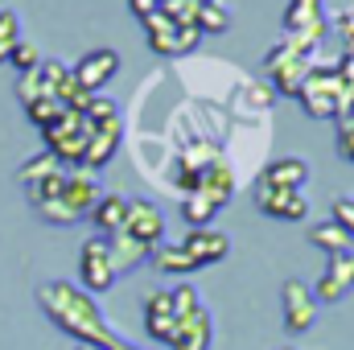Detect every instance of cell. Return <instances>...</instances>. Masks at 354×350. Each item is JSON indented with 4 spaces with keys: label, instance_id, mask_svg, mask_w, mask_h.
<instances>
[{
    "label": "cell",
    "instance_id": "26",
    "mask_svg": "<svg viewBox=\"0 0 354 350\" xmlns=\"http://www.w3.org/2000/svg\"><path fill=\"white\" fill-rule=\"evenodd\" d=\"M268 75H272V83H276L280 95H297L301 83H305V75H309V62H284V66H276Z\"/></svg>",
    "mask_w": 354,
    "mask_h": 350
},
{
    "label": "cell",
    "instance_id": "5",
    "mask_svg": "<svg viewBox=\"0 0 354 350\" xmlns=\"http://www.w3.org/2000/svg\"><path fill=\"white\" fill-rule=\"evenodd\" d=\"M79 276H83V293H107L115 284V268H111L103 235H95V239L83 243V252H79Z\"/></svg>",
    "mask_w": 354,
    "mask_h": 350
},
{
    "label": "cell",
    "instance_id": "43",
    "mask_svg": "<svg viewBox=\"0 0 354 350\" xmlns=\"http://www.w3.org/2000/svg\"><path fill=\"white\" fill-rule=\"evenodd\" d=\"M198 4H214V0H198Z\"/></svg>",
    "mask_w": 354,
    "mask_h": 350
},
{
    "label": "cell",
    "instance_id": "8",
    "mask_svg": "<svg viewBox=\"0 0 354 350\" xmlns=\"http://www.w3.org/2000/svg\"><path fill=\"white\" fill-rule=\"evenodd\" d=\"M256 206L272 214V219H284V223H301L309 214V198H301V190H272V185H260L256 181Z\"/></svg>",
    "mask_w": 354,
    "mask_h": 350
},
{
    "label": "cell",
    "instance_id": "22",
    "mask_svg": "<svg viewBox=\"0 0 354 350\" xmlns=\"http://www.w3.org/2000/svg\"><path fill=\"white\" fill-rule=\"evenodd\" d=\"M194 29H198V33H227V29H231V12H227V4H223V0L202 4V8H198Z\"/></svg>",
    "mask_w": 354,
    "mask_h": 350
},
{
    "label": "cell",
    "instance_id": "20",
    "mask_svg": "<svg viewBox=\"0 0 354 350\" xmlns=\"http://www.w3.org/2000/svg\"><path fill=\"white\" fill-rule=\"evenodd\" d=\"M309 243L322 248V252H330V256H342V252H351L354 248V239L338 227V223H322V227H313V231H309Z\"/></svg>",
    "mask_w": 354,
    "mask_h": 350
},
{
    "label": "cell",
    "instance_id": "23",
    "mask_svg": "<svg viewBox=\"0 0 354 350\" xmlns=\"http://www.w3.org/2000/svg\"><path fill=\"white\" fill-rule=\"evenodd\" d=\"M214 161H223V157H218V149H214L210 140H194V145L181 149V169H189V174H202V169L214 165Z\"/></svg>",
    "mask_w": 354,
    "mask_h": 350
},
{
    "label": "cell",
    "instance_id": "39",
    "mask_svg": "<svg viewBox=\"0 0 354 350\" xmlns=\"http://www.w3.org/2000/svg\"><path fill=\"white\" fill-rule=\"evenodd\" d=\"M338 29H342V37H346V46H354V4L338 17Z\"/></svg>",
    "mask_w": 354,
    "mask_h": 350
},
{
    "label": "cell",
    "instance_id": "41",
    "mask_svg": "<svg viewBox=\"0 0 354 350\" xmlns=\"http://www.w3.org/2000/svg\"><path fill=\"white\" fill-rule=\"evenodd\" d=\"M111 350H136V347H128V342H120V347H111Z\"/></svg>",
    "mask_w": 354,
    "mask_h": 350
},
{
    "label": "cell",
    "instance_id": "18",
    "mask_svg": "<svg viewBox=\"0 0 354 350\" xmlns=\"http://www.w3.org/2000/svg\"><path fill=\"white\" fill-rule=\"evenodd\" d=\"M149 260H153L157 272H165V276H189V272H198V264L189 260V252L181 243H157L149 252Z\"/></svg>",
    "mask_w": 354,
    "mask_h": 350
},
{
    "label": "cell",
    "instance_id": "15",
    "mask_svg": "<svg viewBox=\"0 0 354 350\" xmlns=\"http://www.w3.org/2000/svg\"><path fill=\"white\" fill-rule=\"evenodd\" d=\"M256 181H260V185H272V190H305V181H309V161H301V157H280V161L264 165Z\"/></svg>",
    "mask_w": 354,
    "mask_h": 350
},
{
    "label": "cell",
    "instance_id": "19",
    "mask_svg": "<svg viewBox=\"0 0 354 350\" xmlns=\"http://www.w3.org/2000/svg\"><path fill=\"white\" fill-rule=\"evenodd\" d=\"M91 219H95V227L99 231H124V219H128V198L124 194H103L99 202H95V210H91Z\"/></svg>",
    "mask_w": 354,
    "mask_h": 350
},
{
    "label": "cell",
    "instance_id": "31",
    "mask_svg": "<svg viewBox=\"0 0 354 350\" xmlns=\"http://www.w3.org/2000/svg\"><path fill=\"white\" fill-rule=\"evenodd\" d=\"M33 210H37L46 223H54V227H71V223H79V214H71L62 198H54V202H37Z\"/></svg>",
    "mask_w": 354,
    "mask_h": 350
},
{
    "label": "cell",
    "instance_id": "17",
    "mask_svg": "<svg viewBox=\"0 0 354 350\" xmlns=\"http://www.w3.org/2000/svg\"><path fill=\"white\" fill-rule=\"evenodd\" d=\"M313 50H317V42H313V37H305V33H284V37L268 50L264 66H268V71H276V66H284V62H309V58H313Z\"/></svg>",
    "mask_w": 354,
    "mask_h": 350
},
{
    "label": "cell",
    "instance_id": "27",
    "mask_svg": "<svg viewBox=\"0 0 354 350\" xmlns=\"http://www.w3.org/2000/svg\"><path fill=\"white\" fill-rule=\"evenodd\" d=\"M8 66H12L17 75H29V71H37V66H41V50H37L33 42H17V46H12V54H8Z\"/></svg>",
    "mask_w": 354,
    "mask_h": 350
},
{
    "label": "cell",
    "instance_id": "34",
    "mask_svg": "<svg viewBox=\"0 0 354 350\" xmlns=\"http://www.w3.org/2000/svg\"><path fill=\"white\" fill-rule=\"evenodd\" d=\"M21 42V21L12 8H0V46H17Z\"/></svg>",
    "mask_w": 354,
    "mask_h": 350
},
{
    "label": "cell",
    "instance_id": "35",
    "mask_svg": "<svg viewBox=\"0 0 354 350\" xmlns=\"http://www.w3.org/2000/svg\"><path fill=\"white\" fill-rule=\"evenodd\" d=\"M330 223H338V227L354 239V198H334V219H330Z\"/></svg>",
    "mask_w": 354,
    "mask_h": 350
},
{
    "label": "cell",
    "instance_id": "12",
    "mask_svg": "<svg viewBox=\"0 0 354 350\" xmlns=\"http://www.w3.org/2000/svg\"><path fill=\"white\" fill-rule=\"evenodd\" d=\"M103 198V190H99V177L87 174V169H75V174H66V185H62V202H66V210L71 214H91L95 210V202Z\"/></svg>",
    "mask_w": 354,
    "mask_h": 350
},
{
    "label": "cell",
    "instance_id": "21",
    "mask_svg": "<svg viewBox=\"0 0 354 350\" xmlns=\"http://www.w3.org/2000/svg\"><path fill=\"white\" fill-rule=\"evenodd\" d=\"M181 214H185V223H189L194 231H206V227L214 223L218 206H210L202 194H185V198H181Z\"/></svg>",
    "mask_w": 354,
    "mask_h": 350
},
{
    "label": "cell",
    "instance_id": "28",
    "mask_svg": "<svg viewBox=\"0 0 354 350\" xmlns=\"http://www.w3.org/2000/svg\"><path fill=\"white\" fill-rule=\"evenodd\" d=\"M169 309H174V322L189 317V313H198V309H202V301H198V288H189V284H177L174 293H169Z\"/></svg>",
    "mask_w": 354,
    "mask_h": 350
},
{
    "label": "cell",
    "instance_id": "30",
    "mask_svg": "<svg viewBox=\"0 0 354 350\" xmlns=\"http://www.w3.org/2000/svg\"><path fill=\"white\" fill-rule=\"evenodd\" d=\"M87 124H107V120H120V103L115 99H107V95H91L87 103Z\"/></svg>",
    "mask_w": 354,
    "mask_h": 350
},
{
    "label": "cell",
    "instance_id": "3",
    "mask_svg": "<svg viewBox=\"0 0 354 350\" xmlns=\"http://www.w3.org/2000/svg\"><path fill=\"white\" fill-rule=\"evenodd\" d=\"M301 107L313 120H338V99H334V66H309L305 83L297 91Z\"/></svg>",
    "mask_w": 354,
    "mask_h": 350
},
{
    "label": "cell",
    "instance_id": "7",
    "mask_svg": "<svg viewBox=\"0 0 354 350\" xmlns=\"http://www.w3.org/2000/svg\"><path fill=\"white\" fill-rule=\"evenodd\" d=\"M351 293H354V256L351 252L330 256L326 272H322V280H317V288H313L317 305H338V301H346Z\"/></svg>",
    "mask_w": 354,
    "mask_h": 350
},
{
    "label": "cell",
    "instance_id": "24",
    "mask_svg": "<svg viewBox=\"0 0 354 350\" xmlns=\"http://www.w3.org/2000/svg\"><path fill=\"white\" fill-rule=\"evenodd\" d=\"M62 185H66V169L58 165V169H50L46 177H37L33 185H25V190H29V198H33V206H37V202H54V198H62Z\"/></svg>",
    "mask_w": 354,
    "mask_h": 350
},
{
    "label": "cell",
    "instance_id": "33",
    "mask_svg": "<svg viewBox=\"0 0 354 350\" xmlns=\"http://www.w3.org/2000/svg\"><path fill=\"white\" fill-rule=\"evenodd\" d=\"M50 169H58V161H54L50 153H41V157H33V161H25V165H21V174H17V177H21V185H33L37 177H46Z\"/></svg>",
    "mask_w": 354,
    "mask_h": 350
},
{
    "label": "cell",
    "instance_id": "25",
    "mask_svg": "<svg viewBox=\"0 0 354 350\" xmlns=\"http://www.w3.org/2000/svg\"><path fill=\"white\" fill-rule=\"evenodd\" d=\"M62 111H66V107H62L54 95H37L33 103H25V116H29V124H33V128H50Z\"/></svg>",
    "mask_w": 354,
    "mask_h": 350
},
{
    "label": "cell",
    "instance_id": "42",
    "mask_svg": "<svg viewBox=\"0 0 354 350\" xmlns=\"http://www.w3.org/2000/svg\"><path fill=\"white\" fill-rule=\"evenodd\" d=\"M71 350H95V347H83V342H79V347H71Z\"/></svg>",
    "mask_w": 354,
    "mask_h": 350
},
{
    "label": "cell",
    "instance_id": "37",
    "mask_svg": "<svg viewBox=\"0 0 354 350\" xmlns=\"http://www.w3.org/2000/svg\"><path fill=\"white\" fill-rule=\"evenodd\" d=\"M198 42H202V33H198L194 25H185V29H177V42H174V58H181V54H189V50H198Z\"/></svg>",
    "mask_w": 354,
    "mask_h": 350
},
{
    "label": "cell",
    "instance_id": "29",
    "mask_svg": "<svg viewBox=\"0 0 354 350\" xmlns=\"http://www.w3.org/2000/svg\"><path fill=\"white\" fill-rule=\"evenodd\" d=\"M198 8H202L198 0H161V12H165V17L174 21L177 29L194 25V21H198Z\"/></svg>",
    "mask_w": 354,
    "mask_h": 350
},
{
    "label": "cell",
    "instance_id": "4",
    "mask_svg": "<svg viewBox=\"0 0 354 350\" xmlns=\"http://www.w3.org/2000/svg\"><path fill=\"white\" fill-rule=\"evenodd\" d=\"M124 235L145 243V248H157L161 235H165V214L153 198H128V219H124Z\"/></svg>",
    "mask_w": 354,
    "mask_h": 350
},
{
    "label": "cell",
    "instance_id": "16",
    "mask_svg": "<svg viewBox=\"0 0 354 350\" xmlns=\"http://www.w3.org/2000/svg\"><path fill=\"white\" fill-rule=\"evenodd\" d=\"M103 243H107V256H111L115 276H120V272H132V268H140V264L149 260V252H153V248H145V243L128 239L124 231H111V235H103Z\"/></svg>",
    "mask_w": 354,
    "mask_h": 350
},
{
    "label": "cell",
    "instance_id": "36",
    "mask_svg": "<svg viewBox=\"0 0 354 350\" xmlns=\"http://www.w3.org/2000/svg\"><path fill=\"white\" fill-rule=\"evenodd\" d=\"M338 153L354 161V116H342L338 120Z\"/></svg>",
    "mask_w": 354,
    "mask_h": 350
},
{
    "label": "cell",
    "instance_id": "9",
    "mask_svg": "<svg viewBox=\"0 0 354 350\" xmlns=\"http://www.w3.org/2000/svg\"><path fill=\"white\" fill-rule=\"evenodd\" d=\"M120 140H124V128H120V120H107V124H91V140H87V153H83L79 169H87V174H99L103 165H111V157H115Z\"/></svg>",
    "mask_w": 354,
    "mask_h": 350
},
{
    "label": "cell",
    "instance_id": "38",
    "mask_svg": "<svg viewBox=\"0 0 354 350\" xmlns=\"http://www.w3.org/2000/svg\"><path fill=\"white\" fill-rule=\"evenodd\" d=\"M153 313H169V317H174V309H169V293H153V297L145 301V317H153Z\"/></svg>",
    "mask_w": 354,
    "mask_h": 350
},
{
    "label": "cell",
    "instance_id": "13",
    "mask_svg": "<svg viewBox=\"0 0 354 350\" xmlns=\"http://www.w3.org/2000/svg\"><path fill=\"white\" fill-rule=\"evenodd\" d=\"M210 342H214V317H210L206 309L181 317V322H177V334L169 338L174 350H210Z\"/></svg>",
    "mask_w": 354,
    "mask_h": 350
},
{
    "label": "cell",
    "instance_id": "2",
    "mask_svg": "<svg viewBox=\"0 0 354 350\" xmlns=\"http://www.w3.org/2000/svg\"><path fill=\"white\" fill-rule=\"evenodd\" d=\"M280 309H284V330L288 334H309L317 326V297L305 280H284L280 288Z\"/></svg>",
    "mask_w": 354,
    "mask_h": 350
},
{
    "label": "cell",
    "instance_id": "40",
    "mask_svg": "<svg viewBox=\"0 0 354 350\" xmlns=\"http://www.w3.org/2000/svg\"><path fill=\"white\" fill-rule=\"evenodd\" d=\"M161 8V0H132V12L136 17H149V12H157Z\"/></svg>",
    "mask_w": 354,
    "mask_h": 350
},
{
    "label": "cell",
    "instance_id": "14",
    "mask_svg": "<svg viewBox=\"0 0 354 350\" xmlns=\"http://www.w3.org/2000/svg\"><path fill=\"white\" fill-rule=\"evenodd\" d=\"M181 248L189 252V260L198 264V268H206V264H218L227 260V252H231V239L223 235V231H189L185 239H181Z\"/></svg>",
    "mask_w": 354,
    "mask_h": 350
},
{
    "label": "cell",
    "instance_id": "11",
    "mask_svg": "<svg viewBox=\"0 0 354 350\" xmlns=\"http://www.w3.org/2000/svg\"><path fill=\"white\" fill-rule=\"evenodd\" d=\"M235 185H239V181H235V169H231L227 161H214V165H206V169L198 174V190H194V194H202L210 206L223 210V206L235 198Z\"/></svg>",
    "mask_w": 354,
    "mask_h": 350
},
{
    "label": "cell",
    "instance_id": "1",
    "mask_svg": "<svg viewBox=\"0 0 354 350\" xmlns=\"http://www.w3.org/2000/svg\"><path fill=\"white\" fill-rule=\"evenodd\" d=\"M37 305L46 309V317H50L62 334L79 338L83 347L111 350V347L124 342V338L107 326V317L99 313L95 297L83 293L79 284H71V280H50V284H41V288H37Z\"/></svg>",
    "mask_w": 354,
    "mask_h": 350
},
{
    "label": "cell",
    "instance_id": "10",
    "mask_svg": "<svg viewBox=\"0 0 354 350\" xmlns=\"http://www.w3.org/2000/svg\"><path fill=\"white\" fill-rule=\"evenodd\" d=\"M284 33H305V37L322 42L326 37V8H322V0H288Z\"/></svg>",
    "mask_w": 354,
    "mask_h": 350
},
{
    "label": "cell",
    "instance_id": "32",
    "mask_svg": "<svg viewBox=\"0 0 354 350\" xmlns=\"http://www.w3.org/2000/svg\"><path fill=\"white\" fill-rule=\"evenodd\" d=\"M145 330H149L153 342H165V347H169V338L177 334V322L169 313H153V317H145Z\"/></svg>",
    "mask_w": 354,
    "mask_h": 350
},
{
    "label": "cell",
    "instance_id": "6",
    "mask_svg": "<svg viewBox=\"0 0 354 350\" xmlns=\"http://www.w3.org/2000/svg\"><path fill=\"white\" fill-rule=\"evenodd\" d=\"M71 75H75V83L87 91V95H99V91L120 75V54L115 50H91V54H83L71 66Z\"/></svg>",
    "mask_w": 354,
    "mask_h": 350
}]
</instances>
